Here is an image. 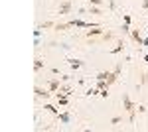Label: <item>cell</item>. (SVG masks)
Listing matches in <instances>:
<instances>
[{
    "label": "cell",
    "mask_w": 148,
    "mask_h": 132,
    "mask_svg": "<svg viewBox=\"0 0 148 132\" xmlns=\"http://www.w3.org/2000/svg\"><path fill=\"white\" fill-rule=\"evenodd\" d=\"M121 71H123V63H116V67H114L113 71H101V73H97L95 79H97V81H107L109 87H111V85H114V83L119 81Z\"/></svg>",
    "instance_id": "obj_1"
},
{
    "label": "cell",
    "mask_w": 148,
    "mask_h": 132,
    "mask_svg": "<svg viewBox=\"0 0 148 132\" xmlns=\"http://www.w3.org/2000/svg\"><path fill=\"white\" fill-rule=\"evenodd\" d=\"M123 109L128 112V120H130V124H134V122H136V105L130 101L128 95H123Z\"/></svg>",
    "instance_id": "obj_2"
},
{
    "label": "cell",
    "mask_w": 148,
    "mask_h": 132,
    "mask_svg": "<svg viewBox=\"0 0 148 132\" xmlns=\"http://www.w3.org/2000/svg\"><path fill=\"white\" fill-rule=\"evenodd\" d=\"M71 6H73V4H71V0H63V2L59 4V10H57V14H59V16H67L69 12H71Z\"/></svg>",
    "instance_id": "obj_3"
},
{
    "label": "cell",
    "mask_w": 148,
    "mask_h": 132,
    "mask_svg": "<svg viewBox=\"0 0 148 132\" xmlns=\"http://www.w3.org/2000/svg\"><path fill=\"white\" fill-rule=\"evenodd\" d=\"M36 99H49L51 97V91L49 89H42V87H34Z\"/></svg>",
    "instance_id": "obj_4"
},
{
    "label": "cell",
    "mask_w": 148,
    "mask_h": 132,
    "mask_svg": "<svg viewBox=\"0 0 148 132\" xmlns=\"http://www.w3.org/2000/svg\"><path fill=\"white\" fill-rule=\"evenodd\" d=\"M59 87H61V79H49V83H47V89L56 95L57 91H59Z\"/></svg>",
    "instance_id": "obj_5"
},
{
    "label": "cell",
    "mask_w": 148,
    "mask_h": 132,
    "mask_svg": "<svg viewBox=\"0 0 148 132\" xmlns=\"http://www.w3.org/2000/svg\"><path fill=\"white\" fill-rule=\"evenodd\" d=\"M103 28L101 26H97V28H95V30H89V32L85 34V38H87V40H93V38H97V36H103Z\"/></svg>",
    "instance_id": "obj_6"
},
{
    "label": "cell",
    "mask_w": 148,
    "mask_h": 132,
    "mask_svg": "<svg viewBox=\"0 0 148 132\" xmlns=\"http://www.w3.org/2000/svg\"><path fill=\"white\" fill-rule=\"evenodd\" d=\"M56 120L61 122V124H69V120H71V114H69L67 110H65V112H59V114L56 116Z\"/></svg>",
    "instance_id": "obj_7"
},
{
    "label": "cell",
    "mask_w": 148,
    "mask_h": 132,
    "mask_svg": "<svg viewBox=\"0 0 148 132\" xmlns=\"http://www.w3.org/2000/svg\"><path fill=\"white\" fill-rule=\"evenodd\" d=\"M67 61H69V67L73 71H77V69H81V67L85 65V61H81V59H67Z\"/></svg>",
    "instance_id": "obj_8"
},
{
    "label": "cell",
    "mask_w": 148,
    "mask_h": 132,
    "mask_svg": "<svg viewBox=\"0 0 148 132\" xmlns=\"http://www.w3.org/2000/svg\"><path fill=\"white\" fill-rule=\"evenodd\" d=\"M130 38L136 42L138 45H144V38H142V34L138 32V30H132V34H130Z\"/></svg>",
    "instance_id": "obj_9"
},
{
    "label": "cell",
    "mask_w": 148,
    "mask_h": 132,
    "mask_svg": "<svg viewBox=\"0 0 148 132\" xmlns=\"http://www.w3.org/2000/svg\"><path fill=\"white\" fill-rule=\"evenodd\" d=\"M87 12H89V14H95V16H103V8L101 6H91V4H89Z\"/></svg>",
    "instance_id": "obj_10"
},
{
    "label": "cell",
    "mask_w": 148,
    "mask_h": 132,
    "mask_svg": "<svg viewBox=\"0 0 148 132\" xmlns=\"http://www.w3.org/2000/svg\"><path fill=\"white\" fill-rule=\"evenodd\" d=\"M71 26H69L67 22H57L56 26H53V30H57V32H63V30H69Z\"/></svg>",
    "instance_id": "obj_11"
},
{
    "label": "cell",
    "mask_w": 148,
    "mask_h": 132,
    "mask_svg": "<svg viewBox=\"0 0 148 132\" xmlns=\"http://www.w3.org/2000/svg\"><path fill=\"white\" fill-rule=\"evenodd\" d=\"M57 99V105H59V107H67L69 105V97L67 95H63V97H56Z\"/></svg>",
    "instance_id": "obj_12"
},
{
    "label": "cell",
    "mask_w": 148,
    "mask_h": 132,
    "mask_svg": "<svg viewBox=\"0 0 148 132\" xmlns=\"http://www.w3.org/2000/svg\"><path fill=\"white\" fill-rule=\"evenodd\" d=\"M44 109H46L47 112H51L53 116H57V114H59V110H57L56 107H53V105H47V103H46V105H44Z\"/></svg>",
    "instance_id": "obj_13"
},
{
    "label": "cell",
    "mask_w": 148,
    "mask_h": 132,
    "mask_svg": "<svg viewBox=\"0 0 148 132\" xmlns=\"http://www.w3.org/2000/svg\"><path fill=\"white\" fill-rule=\"evenodd\" d=\"M123 49H125V42H123V40H121V42H119V44H116V47H113V49H111V53H121V51H123Z\"/></svg>",
    "instance_id": "obj_14"
},
{
    "label": "cell",
    "mask_w": 148,
    "mask_h": 132,
    "mask_svg": "<svg viewBox=\"0 0 148 132\" xmlns=\"http://www.w3.org/2000/svg\"><path fill=\"white\" fill-rule=\"evenodd\" d=\"M46 65V61H42V59H36L34 61V71L38 73V71H42V67Z\"/></svg>",
    "instance_id": "obj_15"
},
{
    "label": "cell",
    "mask_w": 148,
    "mask_h": 132,
    "mask_svg": "<svg viewBox=\"0 0 148 132\" xmlns=\"http://www.w3.org/2000/svg\"><path fill=\"white\" fill-rule=\"evenodd\" d=\"M113 38H114V34H113V32H105V34L101 36L103 42H109V40H113Z\"/></svg>",
    "instance_id": "obj_16"
},
{
    "label": "cell",
    "mask_w": 148,
    "mask_h": 132,
    "mask_svg": "<svg viewBox=\"0 0 148 132\" xmlns=\"http://www.w3.org/2000/svg\"><path fill=\"white\" fill-rule=\"evenodd\" d=\"M148 83V73H140V83H138V87H142V85H146Z\"/></svg>",
    "instance_id": "obj_17"
},
{
    "label": "cell",
    "mask_w": 148,
    "mask_h": 132,
    "mask_svg": "<svg viewBox=\"0 0 148 132\" xmlns=\"http://www.w3.org/2000/svg\"><path fill=\"white\" fill-rule=\"evenodd\" d=\"M53 26H56V22H44V24H40L38 28L40 30H47V28H53Z\"/></svg>",
    "instance_id": "obj_18"
},
{
    "label": "cell",
    "mask_w": 148,
    "mask_h": 132,
    "mask_svg": "<svg viewBox=\"0 0 148 132\" xmlns=\"http://www.w3.org/2000/svg\"><path fill=\"white\" fill-rule=\"evenodd\" d=\"M97 89L101 91V89H109V83L107 81H97Z\"/></svg>",
    "instance_id": "obj_19"
},
{
    "label": "cell",
    "mask_w": 148,
    "mask_h": 132,
    "mask_svg": "<svg viewBox=\"0 0 148 132\" xmlns=\"http://www.w3.org/2000/svg\"><path fill=\"white\" fill-rule=\"evenodd\" d=\"M111 124H113V126H116V124H119V122H123V116H113V118H111Z\"/></svg>",
    "instance_id": "obj_20"
},
{
    "label": "cell",
    "mask_w": 148,
    "mask_h": 132,
    "mask_svg": "<svg viewBox=\"0 0 148 132\" xmlns=\"http://www.w3.org/2000/svg\"><path fill=\"white\" fill-rule=\"evenodd\" d=\"M97 93H99V89L91 87V89H87V93H85V95H87V97H91V95H97Z\"/></svg>",
    "instance_id": "obj_21"
},
{
    "label": "cell",
    "mask_w": 148,
    "mask_h": 132,
    "mask_svg": "<svg viewBox=\"0 0 148 132\" xmlns=\"http://www.w3.org/2000/svg\"><path fill=\"white\" fill-rule=\"evenodd\" d=\"M103 2H105V0H89L91 6H103Z\"/></svg>",
    "instance_id": "obj_22"
},
{
    "label": "cell",
    "mask_w": 148,
    "mask_h": 132,
    "mask_svg": "<svg viewBox=\"0 0 148 132\" xmlns=\"http://www.w3.org/2000/svg\"><path fill=\"white\" fill-rule=\"evenodd\" d=\"M99 95H101L103 99H107V97H109V89H101V91H99Z\"/></svg>",
    "instance_id": "obj_23"
},
{
    "label": "cell",
    "mask_w": 148,
    "mask_h": 132,
    "mask_svg": "<svg viewBox=\"0 0 148 132\" xmlns=\"http://www.w3.org/2000/svg\"><path fill=\"white\" fill-rule=\"evenodd\" d=\"M116 8V0H109V10H114Z\"/></svg>",
    "instance_id": "obj_24"
},
{
    "label": "cell",
    "mask_w": 148,
    "mask_h": 132,
    "mask_svg": "<svg viewBox=\"0 0 148 132\" xmlns=\"http://www.w3.org/2000/svg\"><path fill=\"white\" fill-rule=\"evenodd\" d=\"M123 20H125L126 24H130V22H132V18H130V14H125V16H123Z\"/></svg>",
    "instance_id": "obj_25"
},
{
    "label": "cell",
    "mask_w": 148,
    "mask_h": 132,
    "mask_svg": "<svg viewBox=\"0 0 148 132\" xmlns=\"http://www.w3.org/2000/svg\"><path fill=\"white\" fill-rule=\"evenodd\" d=\"M136 110L138 112H146V107L144 105H136Z\"/></svg>",
    "instance_id": "obj_26"
},
{
    "label": "cell",
    "mask_w": 148,
    "mask_h": 132,
    "mask_svg": "<svg viewBox=\"0 0 148 132\" xmlns=\"http://www.w3.org/2000/svg\"><path fill=\"white\" fill-rule=\"evenodd\" d=\"M142 8H144V10H148V0H142Z\"/></svg>",
    "instance_id": "obj_27"
},
{
    "label": "cell",
    "mask_w": 148,
    "mask_h": 132,
    "mask_svg": "<svg viewBox=\"0 0 148 132\" xmlns=\"http://www.w3.org/2000/svg\"><path fill=\"white\" fill-rule=\"evenodd\" d=\"M144 61H146V63H148V53H146V55H144Z\"/></svg>",
    "instance_id": "obj_28"
},
{
    "label": "cell",
    "mask_w": 148,
    "mask_h": 132,
    "mask_svg": "<svg viewBox=\"0 0 148 132\" xmlns=\"http://www.w3.org/2000/svg\"><path fill=\"white\" fill-rule=\"evenodd\" d=\"M146 34H148V26H146Z\"/></svg>",
    "instance_id": "obj_29"
}]
</instances>
